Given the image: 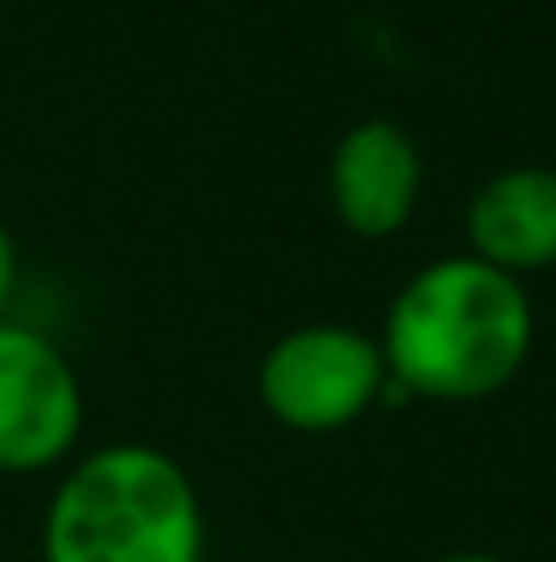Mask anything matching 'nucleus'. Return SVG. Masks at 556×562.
Masks as SVG:
<instances>
[{"mask_svg": "<svg viewBox=\"0 0 556 562\" xmlns=\"http://www.w3.org/2000/svg\"><path fill=\"white\" fill-rule=\"evenodd\" d=\"M376 345L393 404H480L524 372L535 350V306L524 279L458 251L404 279Z\"/></svg>", "mask_w": 556, "mask_h": 562, "instance_id": "nucleus-1", "label": "nucleus"}, {"mask_svg": "<svg viewBox=\"0 0 556 562\" xmlns=\"http://www.w3.org/2000/svg\"><path fill=\"white\" fill-rule=\"evenodd\" d=\"M202 497L181 459L154 442H104L49 492L44 562H202Z\"/></svg>", "mask_w": 556, "mask_h": 562, "instance_id": "nucleus-2", "label": "nucleus"}, {"mask_svg": "<svg viewBox=\"0 0 556 562\" xmlns=\"http://www.w3.org/2000/svg\"><path fill=\"white\" fill-rule=\"evenodd\" d=\"M257 398L290 431H344L387 398L382 345L344 323H306L257 361Z\"/></svg>", "mask_w": 556, "mask_h": 562, "instance_id": "nucleus-3", "label": "nucleus"}, {"mask_svg": "<svg viewBox=\"0 0 556 562\" xmlns=\"http://www.w3.org/2000/svg\"><path fill=\"white\" fill-rule=\"evenodd\" d=\"M82 376L71 356L27 328L0 317V475H38L77 453L82 442Z\"/></svg>", "mask_w": 556, "mask_h": 562, "instance_id": "nucleus-4", "label": "nucleus"}, {"mask_svg": "<svg viewBox=\"0 0 556 562\" xmlns=\"http://www.w3.org/2000/svg\"><path fill=\"white\" fill-rule=\"evenodd\" d=\"M420 187H425V159L415 137L387 115L355 121L328 154V202L339 224L361 240L398 235L420 207Z\"/></svg>", "mask_w": 556, "mask_h": 562, "instance_id": "nucleus-5", "label": "nucleus"}, {"mask_svg": "<svg viewBox=\"0 0 556 562\" xmlns=\"http://www.w3.org/2000/svg\"><path fill=\"white\" fill-rule=\"evenodd\" d=\"M469 257L530 279L556 268V170L552 165H508L464 207Z\"/></svg>", "mask_w": 556, "mask_h": 562, "instance_id": "nucleus-6", "label": "nucleus"}, {"mask_svg": "<svg viewBox=\"0 0 556 562\" xmlns=\"http://www.w3.org/2000/svg\"><path fill=\"white\" fill-rule=\"evenodd\" d=\"M11 290H16V240H11V229L0 224V317H5V306H11Z\"/></svg>", "mask_w": 556, "mask_h": 562, "instance_id": "nucleus-7", "label": "nucleus"}, {"mask_svg": "<svg viewBox=\"0 0 556 562\" xmlns=\"http://www.w3.org/2000/svg\"><path fill=\"white\" fill-rule=\"evenodd\" d=\"M431 562H508L497 552H447V558H431Z\"/></svg>", "mask_w": 556, "mask_h": 562, "instance_id": "nucleus-8", "label": "nucleus"}]
</instances>
